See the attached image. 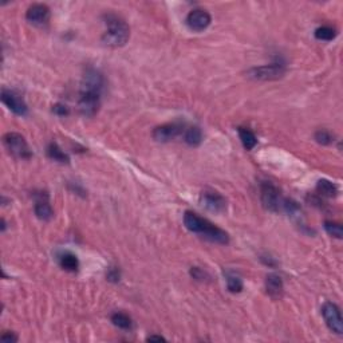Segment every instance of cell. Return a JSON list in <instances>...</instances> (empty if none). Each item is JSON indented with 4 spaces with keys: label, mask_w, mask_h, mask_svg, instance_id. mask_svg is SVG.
Wrapping results in <instances>:
<instances>
[{
    "label": "cell",
    "mask_w": 343,
    "mask_h": 343,
    "mask_svg": "<svg viewBox=\"0 0 343 343\" xmlns=\"http://www.w3.org/2000/svg\"><path fill=\"white\" fill-rule=\"evenodd\" d=\"M103 76L95 69H89L83 75L78 109L82 116L94 117L101 106V94L103 90Z\"/></svg>",
    "instance_id": "1"
},
{
    "label": "cell",
    "mask_w": 343,
    "mask_h": 343,
    "mask_svg": "<svg viewBox=\"0 0 343 343\" xmlns=\"http://www.w3.org/2000/svg\"><path fill=\"white\" fill-rule=\"evenodd\" d=\"M184 224L189 231L197 235H201L206 240L217 244H228L229 243V235L227 232L223 231L221 228L216 227L206 219H202L195 212H185L184 215Z\"/></svg>",
    "instance_id": "2"
},
{
    "label": "cell",
    "mask_w": 343,
    "mask_h": 343,
    "mask_svg": "<svg viewBox=\"0 0 343 343\" xmlns=\"http://www.w3.org/2000/svg\"><path fill=\"white\" fill-rule=\"evenodd\" d=\"M108 29L102 35V42L109 47H122L130 38V29L127 23L114 14L105 15Z\"/></svg>",
    "instance_id": "3"
},
{
    "label": "cell",
    "mask_w": 343,
    "mask_h": 343,
    "mask_svg": "<svg viewBox=\"0 0 343 343\" xmlns=\"http://www.w3.org/2000/svg\"><path fill=\"white\" fill-rule=\"evenodd\" d=\"M3 142L8 152L11 153L14 157H16V159L22 160L31 159L33 153L30 150L29 144H27L25 138L23 137L22 134L7 133L3 137Z\"/></svg>",
    "instance_id": "4"
},
{
    "label": "cell",
    "mask_w": 343,
    "mask_h": 343,
    "mask_svg": "<svg viewBox=\"0 0 343 343\" xmlns=\"http://www.w3.org/2000/svg\"><path fill=\"white\" fill-rule=\"evenodd\" d=\"M260 200L264 208L271 212H279L282 209V196H280L279 189L272 182H268V181L261 182Z\"/></svg>",
    "instance_id": "5"
},
{
    "label": "cell",
    "mask_w": 343,
    "mask_h": 343,
    "mask_svg": "<svg viewBox=\"0 0 343 343\" xmlns=\"http://www.w3.org/2000/svg\"><path fill=\"white\" fill-rule=\"evenodd\" d=\"M287 69L283 62H275L271 65H264L260 67H253L248 71V75L253 80L259 81H274L282 78Z\"/></svg>",
    "instance_id": "6"
},
{
    "label": "cell",
    "mask_w": 343,
    "mask_h": 343,
    "mask_svg": "<svg viewBox=\"0 0 343 343\" xmlns=\"http://www.w3.org/2000/svg\"><path fill=\"white\" fill-rule=\"evenodd\" d=\"M322 315L325 318L326 325L338 335H342L343 332V319L340 315L339 307L332 302H326L322 307Z\"/></svg>",
    "instance_id": "7"
},
{
    "label": "cell",
    "mask_w": 343,
    "mask_h": 343,
    "mask_svg": "<svg viewBox=\"0 0 343 343\" xmlns=\"http://www.w3.org/2000/svg\"><path fill=\"white\" fill-rule=\"evenodd\" d=\"M200 204L205 209L215 213H221L227 209V200L219 192L212 191V189H206V191L201 192V195H200Z\"/></svg>",
    "instance_id": "8"
},
{
    "label": "cell",
    "mask_w": 343,
    "mask_h": 343,
    "mask_svg": "<svg viewBox=\"0 0 343 343\" xmlns=\"http://www.w3.org/2000/svg\"><path fill=\"white\" fill-rule=\"evenodd\" d=\"M0 98H2V102H3L4 105L7 106L12 113H15L16 116L23 117L29 113V108L25 105V102L23 101V98L16 94L15 91L3 89Z\"/></svg>",
    "instance_id": "9"
},
{
    "label": "cell",
    "mask_w": 343,
    "mask_h": 343,
    "mask_svg": "<svg viewBox=\"0 0 343 343\" xmlns=\"http://www.w3.org/2000/svg\"><path fill=\"white\" fill-rule=\"evenodd\" d=\"M212 23V16L209 12H206L205 10H193L187 16V24L189 29L195 33H201L204 30H206Z\"/></svg>",
    "instance_id": "10"
},
{
    "label": "cell",
    "mask_w": 343,
    "mask_h": 343,
    "mask_svg": "<svg viewBox=\"0 0 343 343\" xmlns=\"http://www.w3.org/2000/svg\"><path fill=\"white\" fill-rule=\"evenodd\" d=\"M25 18L30 23L35 25H43L48 22L50 19V8L46 4L36 3L33 4L31 7L25 12Z\"/></svg>",
    "instance_id": "11"
},
{
    "label": "cell",
    "mask_w": 343,
    "mask_h": 343,
    "mask_svg": "<svg viewBox=\"0 0 343 343\" xmlns=\"http://www.w3.org/2000/svg\"><path fill=\"white\" fill-rule=\"evenodd\" d=\"M35 215L38 219L43 221H50L54 217V210L51 208L48 201V195L46 192H40L39 195H35Z\"/></svg>",
    "instance_id": "12"
},
{
    "label": "cell",
    "mask_w": 343,
    "mask_h": 343,
    "mask_svg": "<svg viewBox=\"0 0 343 343\" xmlns=\"http://www.w3.org/2000/svg\"><path fill=\"white\" fill-rule=\"evenodd\" d=\"M182 131V126L180 123H165L157 126L153 130V138L159 142H168L173 140Z\"/></svg>",
    "instance_id": "13"
},
{
    "label": "cell",
    "mask_w": 343,
    "mask_h": 343,
    "mask_svg": "<svg viewBox=\"0 0 343 343\" xmlns=\"http://www.w3.org/2000/svg\"><path fill=\"white\" fill-rule=\"evenodd\" d=\"M283 288H284V285H283V280L282 278L276 274H270L266 279V289H267L268 295L271 296V298H280L283 294Z\"/></svg>",
    "instance_id": "14"
},
{
    "label": "cell",
    "mask_w": 343,
    "mask_h": 343,
    "mask_svg": "<svg viewBox=\"0 0 343 343\" xmlns=\"http://www.w3.org/2000/svg\"><path fill=\"white\" fill-rule=\"evenodd\" d=\"M59 266H61L65 271L75 272L80 268V260L78 257L71 252H63L59 255Z\"/></svg>",
    "instance_id": "15"
},
{
    "label": "cell",
    "mask_w": 343,
    "mask_h": 343,
    "mask_svg": "<svg viewBox=\"0 0 343 343\" xmlns=\"http://www.w3.org/2000/svg\"><path fill=\"white\" fill-rule=\"evenodd\" d=\"M47 155L48 159L55 161V163L69 164L70 161L69 155L66 154V153L59 148L58 144H55V142H51V144L47 146Z\"/></svg>",
    "instance_id": "16"
},
{
    "label": "cell",
    "mask_w": 343,
    "mask_h": 343,
    "mask_svg": "<svg viewBox=\"0 0 343 343\" xmlns=\"http://www.w3.org/2000/svg\"><path fill=\"white\" fill-rule=\"evenodd\" d=\"M239 137L242 140L243 146L247 150H252L257 145V138L252 130H249L247 127H239Z\"/></svg>",
    "instance_id": "17"
},
{
    "label": "cell",
    "mask_w": 343,
    "mask_h": 343,
    "mask_svg": "<svg viewBox=\"0 0 343 343\" xmlns=\"http://www.w3.org/2000/svg\"><path fill=\"white\" fill-rule=\"evenodd\" d=\"M225 280H227V287L228 289H229V293L232 294L242 293L244 284H243L242 278H240L238 274L231 271L225 272Z\"/></svg>",
    "instance_id": "18"
},
{
    "label": "cell",
    "mask_w": 343,
    "mask_h": 343,
    "mask_svg": "<svg viewBox=\"0 0 343 343\" xmlns=\"http://www.w3.org/2000/svg\"><path fill=\"white\" fill-rule=\"evenodd\" d=\"M316 191H318L319 195L325 196V197H336L338 195V188H336L335 184H332L331 181L329 180H319L318 184H316Z\"/></svg>",
    "instance_id": "19"
},
{
    "label": "cell",
    "mask_w": 343,
    "mask_h": 343,
    "mask_svg": "<svg viewBox=\"0 0 343 343\" xmlns=\"http://www.w3.org/2000/svg\"><path fill=\"white\" fill-rule=\"evenodd\" d=\"M184 141L189 145V146H199L202 141V133L201 129L197 126H191L185 130L184 134Z\"/></svg>",
    "instance_id": "20"
},
{
    "label": "cell",
    "mask_w": 343,
    "mask_h": 343,
    "mask_svg": "<svg viewBox=\"0 0 343 343\" xmlns=\"http://www.w3.org/2000/svg\"><path fill=\"white\" fill-rule=\"evenodd\" d=\"M112 322L113 325L117 326L118 329L131 330V327H133L131 318L127 314H125V312H114L112 315Z\"/></svg>",
    "instance_id": "21"
},
{
    "label": "cell",
    "mask_w": 343,
    "mask_h": 343,
    "mask_svg": "<svg viewBox=\"0 0 343 343\" xmlns=\"http://www.w3.org/2000/svg\"><path fill=\"white\" fill-rule=\"evenodd\" d=\"M336 30L329 27V25H322L319 29L315 30V38L318 40H325V42H330V40L335 39Z\"/></svg>",
    "instance_id": "22"
},
{
    "label": "cell",
    "mask_w": 343,
    "mask_h": 343,
    "mask_svg": "<svg viewBox=\"0 0 343 343\" xmlns=\"http://www.w3.org/2000/svg\"><path fill=\"white\" fill-rule=\"evenodd\" d=\"M325 229L330 236H332V238L342 239L343 229H342V225H340L339 223H334V221H326Z\"/></svg>",
    "instance_id": "23"
},
{
    "label": "cell",
    "mask_w": 343,
    "mask_h": 343,
    "mask_svg": "<svg viewBox=\"0 0 343 343\" xmlns=\"http://www.w3.org/2000/svg\"><path fill=\"white\" fill-rule=\"evenodd\" d=\"M315 141L321 145H330L334 141V136L327 130H318L315 133Z\"/></svg>",
    "instance_id": "24"
},
{
    "label": "cell",
    "mask_w": 343,
    "mask_h": 343,
    "mask_svg": "<svg viewBox=\"0 0 343 343\" xmlns=\"http://www.w3.org/2000/svg\"><path fill=\"white\" fill-rule=\"evenodd\" d=\"M191 275L192 278L196 279V280H205V279H209V275L206 274L205 271H202L201 268L199 267H192Z\"/></svg>",
    "instance_id": "25"
},
{
    "label": "cell",
    "mask_w": 343,
    "mask_h": 343,
    "mask_svg": "<svg viewBox=\"0 0 343 343\" xmlns=\"http://www.w3.org/2000/svg\"><path fill=\"white\" fill-rule=\"evenodd\" d=\"M52 112L57 114V116H61V117H65L69 114V108L65 105H62V103H57L55 106H52Z\"/></svg>",
    "instance_id": "26"
},
{
    "label": "cell",
    "mask_w": 343,
    "mask_h": 343,
    "mask_svg": "<svg viewBox=\"0 0 343 343\" xmlns=\"http://www.w3.org/2000/svg\"><path fill=\"white\" fill-rule=\"evenodd\" d=\"M106 276H108V280H110V282H114V283L118 282L119 278H121V275H119V271L117 270V268H110Z\"/></svg>",
    "instance_id": "27"
},
{
    "label": "cell",
    "mask_w": 343,
    "mask_h": 343,
    "mask_svg": "<svg viewBox=\"0 0 343 343\" xmlns=\"http://www.w3.org/2000/svg\"><path fill=\"white\" fill-rule=\"evenodd\" d=\"M2 340L3 342H16L18 336L15 335L14 332H4L3 335H2Z\"/></svg>",
    "instance_id": "28"
},
{
    "label": "cell",
    "mask_w": 343,
    "mask_h": 343,
    "mask_svg": "<svg viewBox=\"0 0 343 343\" xmlns=\"http://www.w3.org/2000/svg\"><path fill=\"white\" fill-rule=\"evenodd\" d=\"M149 342H153V340H157V342H161V340H165V338L161 335H150L148 338Z\"/></svg>",
    "instance_id": "29"
}]
</instances>
